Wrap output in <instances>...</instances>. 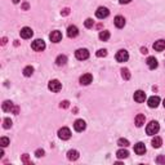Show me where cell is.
I'll return each instance as SVG.
<instances>
[{
    "label": "cell",
    "mask_w": 165,
    "mask_h": 165,
    "mask_svg": "<svg viewBox=\"0 0 165 165\" xmlns=\"http://www.w3.org/2000/svg\"><path fill=\"white\" fill-rule=\"evenodd\" d=\"M109 14H110V10L107 9L106 7H100L95 10V17L100 19H103V18H106V17H109Z\"/></svg>",
    "instance_id": "5"
},
{
    "label": "cell",
    "mask_w": 165,
    "mask_h": 165,
    "mask_svg": "<svg viewBox=\"0 0 165 165\" xmlns=\"http://www.w3.org/2000/svg\"><path fill=\"white\" fill-rule=\"evenodd\" d=\"M113 23L118 29H123L125 26V18L123 16H116L115 19H113Z\"/></svg>",
    "instance_id": "15"
},
{
    "label": "cell",
    "mask_w": 165,
    "mask_h": 165,
    "mask_svg": "<svg viewBox=\"0 0 165 165\" xmlns=\"http://www.w3.org/2000/svg\"><path fill=\"white\" fill-rule=\"evenodd\" d=\"M107 56V50L106 49H100L97 52V57H106Z\"/></svg>",
    "instance_id": "33"
},
{
    "label": "cell",
    "mask_w": 165,
    "mask_h": 165,
    "mask_svg": "<svg viewBox=\"0 0 165 165\" xmlns=\"http://www.w3.org/2000/svg\"><path fill=\"white\" fill-rule=\"evenodd\" d=\"M152 147H154V148H159V147H161V145H163V139H161L160 137H154L152 138Z\"/></svg>",
    "instance_id": "21"
},
{
    "label": "cell",
    "mask_w": 165,
    "mask_h": 165,
    "mask_svg": "<svg viewBox=\"0 0 165 165\" xmlns=\"http://www.w3.org/2000/svg\"><path fill=\"white\" fill-rule=\"evenodd\" d=\"M27 8H29V4L27 3H25V4H23V9H27Z\"/></svg>",
    "instance_id": "38"
},
{
    "label": "cell",
    "mask_w": 165,
    "mask_h": 165,
    "mask_svg": "<svg viewBox=\"0 0 165 165\" xmlns=\"http://www.w3.org/2000/svg\"><path fill=\"white\" fill-rule=\"evenodd\" d=\"M129 59V53L125 49H120L116 53V61L118 62H127Z\"/></svg>",
    "instance_id": "6"
},
{
    "label": "cell",
    "mask_w": 165,
    "mask_h": 165,
    "mask_svg": "<svg viewBox=\"0 0 165 165\" xmlns=\"http://www.w3.org/2000/svg\"><path fill=\"white\" fill-rule=\"evenodd\" d=\"M31 48L35 52H43V50L45 49V43H44V40H41V39H36V40L32 41Z\"/></svg>",
    "instance_id": "2"
},
{
    "label": "cell",
    "mask_w": 165,
    "mask_h": 165,
    "mask_svg": "<svg viewBox=\"0 0 165 165\" xmlns=\"http://www.w3.org/2000/svg\"><path fill=\"white\" fill-rule=\"evenodd\" d=\"M159 103H160V98L157 95H152V97L148 98V106L151 109H156L159 106Z\"/></svg>",
    "instance_id": "14"
},
{
    "label": "cell",
    "mask_w": 165,
    "mask_h": 165,
    "mask_svg": "<svg viewBox=\"0 0 165 165\" xmlns=\"http://www.w3.org/2000/svg\"><path fill=\"white\" fill-rule=\"evenodd\" d=\"M141 52H142L143 54H147V53H148V50H147V48H141Z\"/></svg>",
    "instance_id": "37"
},
{
    "label": "cell",
    "mask_w": 165,
    "mask_h": 165,
    "mask_svg": "<svg viewBox=\"0 0 165 165\" xmlns=\"http://www.w3.org/2000/svg\"><path fill=\"white\" fill-rule=\"evenodd\" d=\"M75 57H76L79 61L88 59V58H89V52H88V49H85V48H80V49H77L76 52H75Z\"/></svg>",
    "instance_id": "3"
},
{
    "label": "cell",
    "mask_w": 165,
    "mask_h": 165,
    "mask_svg": "<svg viewBox=\"0 0 165 165\" xmlns=\"http://www.w3.org/2000/svg\"><path fill=\"white\" fill-rule=\"evenodd\" d=\"M159 130H160V125H159V123L155 121V120H152L146 128V133L148 134V136H155V134H157Z\"/></svg>",
    "instance_id": "1"
},
{
    "label": "cell",
    "mask_w": 165,
    "mask_h": 165,
    "mask_svg": "<svg viewBox=\"0 0 165 165\" xmlns=\"http://www.w3.org/2000/svg\"><path fill=\"white\" fill-rule=\"evenodd\" d=\"M10 127H12V120L8 119V118L4 119V128H5V129H9Z\"/></svg>",
    "instance_id": "31"
},
{
    "label": "cell",
    "mask_w": 165,
    "mask_h": 165,
    "mask_svg": "<svg viewBox=\"0 0 165 165\" xmlns=\"http://www.w3.org/2000/svg\"><path fill=\"white\" fill-rule=\"evenodd\" d=\"M77 34H79V30H77L76 26H70L67 29V36L68 38H76Z\"/></svg>",
    "instance_id": "18"
},
{
    "label": "cell",
    "mask_w": 165,
    "mask_h": 165,
    "mask_svg": "<svg viewBox=\"0 0 165 165\" xmlns=\"http://www.w3.org/2000/svg\"><path fill=\"white\" fill-rule=\"evenodd\" d=\"M133 98L136 102H138V103H142V102H145V100H146V93L143 91H137L134 93Z\"/></svg>",
    "instance_id": "8"
},
{
    "label": "cell",
    "mask_w": 165,
    "mask_h": 165,
    "mask_svg": "<svg viewBox=\"0 0 165 165\" xmlns=\"http://www.w3.org/2000/svg\"><path fill=\"white\" fill-rule=\"evenodd\" d=\"M146 63L147 66H148V68H151V70H155L156 67H157V59L155 58V57H148L147 58V61H146Z\"/></svg>",
    "instance_id": "17"
},
{
    "label": "cell",
    "mask_w": 165,
    "mask_h": 165,
    "mask_svg": "<svg viewBox=\"0 0 165 165\" xmlns=\"http://www.w3.org/2000/svg\"><path fill=\"white\" fill-rule=\"evenodd\" d=\"M66 62H67V57L66 56H58L57 57V59H56V63H57V66H63V65H66Z\"/></svg>",
    "instance_id": "23"
},
{
    "label": "cell",
    "mask_w": 165,
    "mask_h": 165,
    "mask_svg": "<svg viewBox=\"0 0 165 165\" xmlns=\"http://www.w3.org/2000/svg\"><path fill=\"white\" fill-rule=\"evenodd\" d=\"M121 76H123V79H124V80L130 79V72H129L128 68H123V70H121Z\"/></svg>",
    "instance_id": "27"
},
{
    "label": "cell",
    "mask_w": 165,
    "mask_h": 165,
    "mask_svg": "<svg viewBox=\"0 0 165 165\" xmlns=\"http://www.w3.org/2000/svg\"><path fill=\"white\" fill-rule=\"evenodd\" d=\"M93 81V76L91 74H84L81 77H80V84L81 85H89Z\"/></svg>",
    "instance_id": "12"
},
{
    "label": "cell",
    "mask_w": 165,
    "mask_h": 165,
    "mask_svg": "<svg viewBox=\"0 0 165 165\" xmlns=\"http://www.w3.org/2000/svg\"><path fill=\"white\" fill-rule=\"evenodd\" d=\"M132 0H119L120 4H128V3H130Z\"/></svg>",
    "instance_id": "36"
},
{
    "label": "cell",
    "mask_w": 165,
    "mask_h": 165,
    "mask_svg": "<svg viewBox=\"0 0 165 165\" xmlns=\"http://www.w3.org/2000/svg\"><path fill=\"white\" fill-rule=\"evenodd\" d=\"M163 104H164V107H165V100H164V103Z\"/></svg>",
    "instance_id": "40"
},
{
    "label": "cell",
    "mask_w": 165,
    "mask_h": 165,
    "mask_svg": "<svg viewBox=\"0 0 165 165\" xmlns=\"http://www.w3.org/2000/svg\"><path fill=\"white\" fill-rule=\"evenodd\" d=\"M35 155H36V157H41V156H44V150H36Z\"/></svg>",
    "instance_id": "34"
},
{
    "label": "cell",
    "mask_w": 165,
    "mask_h": 165,
    "mask_svg": "<svg viewBox=\"0 0 165 165\" xmlns=\"http://www.w3.org/2000/svg\"><path fill=\"white\" fill-rule=\"evenodd\" d=\"M84 25H85L86 29H91V27H93V25H94V21H93L92 18H88V19L85 21V23H84Z\"/></svg>",
    "instance_id": "30"
},
{
    "label": "cell",
    "mask_w": 165,
    "mask_h": 165,
    "mask_svg": "<svg viewBox=\"0 0 165 165\" xmlns=\"http://www.w3.org/2000/svg\"><path fill=\"white\" fill-rule=\"evenodd\" d=\"M118 146H120V147H128L129 146V141L125 139V138H120V139L118 141Z\"/></svg>",
    "instance_id": "28"
},
{
    "label": "cell",
    "mask_w": 165,
    "mask_h": 165,
    "mask_svg": "<svg viewBox=\"0 0 165 165\" xmlns=\"http://www.w3.org/2000/svg\"><path fill=\"white\" fill-rule=\"evenodd\" d=\"M156 163L157 164H165V156H163V155L157 156V157H156Z\"/></svg>",
    "instance_id": "32"
},
{
    "label": "cell",
    "mask_w": 165,
    "mask_h": 165,
    "mask_svg": "<svg viewBox=\"0 0 165 165\" xmlns=\"http://www.w3.org/2000/svg\"><path fill=\"white\" fill-rule=\"evenodd\" d=\"M0 145H1V147H7L8 145H9V138H8V137H3L1 139H0Z\"/></svg>",
    "instance_id": "29"
},
{
    "label": "cell",
    "mask_w": 165,
    "mask_h": 165,
    "mask_svg": "<svg viewBox=\"0 0 165 165\" xmlns=\"http://www.w3.org/2000/svg\"><path fill=\"white\" fill-rule=\"evenodd\" d=\"M67 159L71 161H75L79 159V152L76 151V150H70V151L67 152Z\"/></svg>",
    "instance_id": "19"
},
{
    "label": "cell",
    "mask_w": 165,
    "mask_h": 165,
    "mask_svg": "<svg viewBox=\"0 0 165 165\" xmlns=\"http://www.w3.org/2000/svg\"><path fill=\"white\" fill-rule=\"evenodd\" d=\"M154 49L156 50V52H163V50L165 49V40L160 39V40L155 41V44H154Z\"/></svg>",
    "instance_id": "16"
},
{
    "label": "cell",
    "mask_w": 165,
    "mask_h": 165,
    "mask_svg": "<svg viewBox=\"0 0 165 165\" xmlns=\"http://www.w3.org/2000/svg\"><path fill=\"white\" fill-rule=\"evenodd\" d=\"M19 34H21V38L22 39H30L32 35H34V31H32L30 27H23L19 31Z\"/></svg>",
    "instance_id": "10"
},
{
    "label": "cell",
    "mask_w": 165,
    "mask_h": 165,
    "mask_svg": "<svg viewBox=\"0 0 165 165\" xmlns=\"http://www.w3.org/2000/svg\"><path fill=\"white\" fill-rule=\"evenodd\" d=\"M58 137L61 138L62 141H67V139H70L71 138V130L68 128H66V127H63V128H61L58 130Z\"/></svg>",
    "instance_id": "4"
},
{
    "label": "cell",
    "mask_w": 165,
    "mask_h": 165,
    "mask_svg": "<svg viewBox=\"0 0 165 165\" xmlns=\"http://www.w3.org/2000/svg\"><path fill=\"white\" fill-rule=\"evenodd\" d=\"M116 156H118V159H127L129 156V152L127 151V150H119L118 152H116Z\"/></svg>",
    "instance_id": "24"
},
{
    "label": "cell",
    "mask_w": 165,
    "mask_h": 165,
    "mask_svg": "<svg viewBox=\"0 0 165 165\" xmlns=\"http://www.w3.org/2000/svg\"><path fill=\"white\" fill-rule=\"evenodd\" d=\"M61 107H63V109H66V107H68V101H63V102H61Z\"/></svg>",
    "instance_id": "35"
},
{
    "label": "cell",
    "mask_w": 165,
    "mask_h": 165,
    "mask_svg": "<svg viewBox=\"0 0 165 165\" xmlns=\"http://www.w3.org/2000/svg\"><path fill=\"white\" fill-rule=\"evenodd\" d=\"M49 39L53 43H59L62 40V34L59 31H52V34L49 35Z\"/></svg>",
    "instance_id": "13"
},
{
    "label": "cell",
    "mask_w": 165,
    "mask_h": 165,
    "mask_svg": "<svg viewBox=\"0 0 165 165\" xmlns=\"http://www.w3.org/2000/svg\"><path fill=\"white\" fill-rule=\"evenodd\" d=\"M48 88H49V91L57 93L62 89V84L59 83L58 80H50L49 84H48Z\"/></svg>",
    "instance_id": "7"
},
{
    "label": "cell",
    "mask_w": 165,
    "mask_h": 165,
    "mask_svg": "<svg viewBox=\"0 0 165 165\" xmlns=\"http://www.w3.org/2000/svg\"><path fill=\"white\" fill-rule=\"evenodd\" d=\"M134 152H136L137 155H145L146 152V146L143 142H138L136 146H134Z\"/></svg>",
    "instance_id": "11"
},
{
    "label": "cell",
    "mask_w": 165,
    "mask_h": 165,
    "mask_svg": "<svg viewBox=\"0 0 165 165\" xmlns=\"http://www.w3.org/2000/svg\"><path fill=\"white\" fill-rule=\"evenodd\" d=\"M14 109V104H13V102H10V101H5L4 103H3V110L4 111H10L12 112V110Z\"/></svg>",
    "instance_id": "22"
},
{
    "label": "cell",
    "mask_w": 165,
    "mask_h": 165,
    "mask_svg": "<svg viewBox=\"0 0 165 165\" xmlns=\"http://www.w3.org/2000/svg\"><path fill=\"white\" fill-rule=\"evenodd\" d=\"M85 128H86V124H85V121H84V120L79 119V120H76V121H75L74 129L76 132H83V130H85Z\"/></svg>",
    "instance_id": "9"
},
{
    "label": "cell",
    "mask_w": 165,
    "mask_h": 165,
    "mask_svg": "<svg viewBox=\"0 0 165 165\" xmlns=\"http://www.w3.org/2000/svg\"><path fill=\"white\" fill-rule=\"evenodd\" d=\"M34 74V67H32V66H27V67H25L23 68V75H25V76H31V75Z\"/></svg>",
    "instance_id": "26"
},
{
    "label": "cell",
    "mask_w": 165,
    "mask_h": 165,
    "mask_svg": "<svg viewBox=\"0 0 165 165\" xmlns=\"http://www.w3.org/2000/svg\"><path fill=\"white\" fill-rule=\"evenodd\" d=\"M21 1V0H13V3H14V4H17V3H19Z\"/></svg>",
    "instance_id": "39"
},
{
    "label": "cell",
    "mask_w": 165,
    "mask_h": 165,
    "mask_svg": "<svg viewBox=\"0 0 165 165\" xmlns=\"http://www.w3.org/2000/svg\"><path fill=\"white\" fill-rule=\"evenodd\" d=\"M134 121H136V125H137V127H138V128H141L143 124H145V121H146L145 115H142V113L137 115V116H136V120H134Z\"/></svg>",
    "instance_id": "20"
},
{
    "label": "cell",
    "mask_w": 165,
    "mask_h": 165,
    "mask_svg": "<svg viewBox=\"0 0 165 165\" xmlns=\"http://www.w3.org/2000/svg\"><path fill=\"white\" fill-rule=\"evenodd\" d=\"M100 39L102 41H107L110 39V32L106 31V30H104V31H101L100 32Z\"/></svg>",
    "instance_id": "25"
}]
</instances>
